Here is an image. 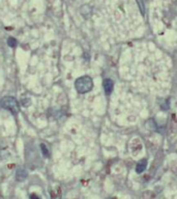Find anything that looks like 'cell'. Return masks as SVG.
Here are the masks:
<instances>
[{"instance_id": "cell-1", "label": "cell", "mask_w": 177, "mask_h": 199, "mask_svg": "<svg viewBox=\"0 0 177 199\" xmlns=\"http://www.w3.org/2000/svg\"><path fill=\"white\" fill-rule=\"evenodd\" d=\"M75 87L79 93H86L93 88V81L89 76L80 77L75 82Z\"/></svg>"}, {"instance_id": "cell-2", "label": "cell", "mask_w": 177, "mask_h": 199, "mask_svg": "<svg viewBox=\"0 0 177 199\" xmlns=\"http://www.w3.org/2000/svg\"><path fill=\"white\" fill-rule=\"evenodd\" d=\"M0 105H1L2 108L11 111V113L15 115H17L19 112H20L19 103L17 102V100L12 98V96H5V98H3L1 100V102H0Z\"/></svg>"}, {"instance_id": "cell-3", "label": "cell", "mask_w": 177, "mask_h": 199, "mask_svg": "<svg viewBox=\"0 0 177 199\" xmlns=\"http://www.w3.org/2000/svg\"><path fill=\"white\" fill-rule=\"evenodd\" d=\"M102 86H104V90L106 95H110V93L113 91L114 82L111 79H105L104 82H102Z\"/></svg>"}, {"instance_id": "cell-4", "label": "cell", "mask_w": 177, "mask_h": 199, "mask_svg": "<svg viewBox=\"0 0 177 199\" xmlns=\"http://www.w3.org/2000/svg\"><path fill=\"white\" fill-rule=\"evenodd\" d=\"M146 166H147V160L146 159H142L141 161H139L136 166L137 173H142L146 169Z\"/></svg>"}, {"instance_id": "cell-5", "label": "cell", "mask_w": 177, "mask_h": 199, "mask_svg": "<svg viewBox=\"0 0 177 199\" xmlns=\"http://www.w3.org/2000/svg\"><path fill=\"white\" fill-rule=\"evenodd\" d=\"M27 177V172L26 170L23 169V168H19L17 170V174H16V178L19 182H23V180Z\"/></svg>"}, {"instance_id": "cell-6", "label": "cell", "mask_w": 177, "mask_h": 199, "mask_svg": "<svg viewBox=\"0 0 177 199\" xmlns=\"http://www.w3.org/2000/svg\"><path fill=\"white\" fill-rule=\"evenodd\" d=\"M50 193H51V198L52 199H61V189H60V187H57L56 189L52 190Z\"/></svg>"}, {"instance_id": "cell-7", "label": "cell", "mask_w": 177, "mask_h": 199, "mask_svg": "<svg viewBox=\"0 0 177 199\" xmlns=\"http://www.w3.org/2000/svg\"><path fill=\"white\" fill-rule=\"evenodd\" d=\"M7 45L11 47V48H15L16 46H17V39H15V37H8L7 39Z\"/></svg>"}, {"instance_id": "cell-8", "label": "cell", "mask_w": 177, "mask_h": 199, "mask_svg": "<svg viewBox=\"0 0 177 199\" xmlns=\"http://www.w3.org/2000/svg\"><path fill=\"white\" fill-rule=\"evenodd\" d=\"M40 149H42V152L43 155V157L45 158H49V150H48V147L43 144V143H42L40 144Z\"/></svg>"}, {"instance_id": "cell-9", "label": "cell", "mask_w": 177, "mask_h": 199, "mask_svg": "<svg viewBox=\"0 0 177 199\" xmlns=\"http://www.w3.org/2000/svg\"><path fill=\"white\" fill-rule=\"evenodd\" d=\"M30 199H39V197L35 194H31L30 195Z\"/></svg>"}, {"instance_id": "cell-10", "label": "cell", "mask_w": 177, "mask_h": 199, "mask_svg": "<svg viewBox=\"0 0 177 199\" xmlns=\"http://www.w3.org/2000/svg\"><path fill=\"white\" fill-rule=\"evenodd\" d=\"M108 199H114V198H108Z\"/></svg>"}]
</instances>
